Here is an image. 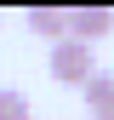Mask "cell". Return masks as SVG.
<instances>
[{"label": "cell", "instance_id": "obj_1", "mask_svg": "<svg viewBox=\"0 0 114 120\" xmlns=\"http://www.w3.org/2000/svg\"><path fill=\"white\" fill-rule=\"evenodd\" d=\"M46 69H51V80H63V86H86L97 74V52L80 46V40H63V46H51Z\"/></svg>", "mask_w": 114, "mask_h": 120}, {"label": "cell", "instance_id": "obj_2", "mask_svg": "<svg viewBox=\"0 0 114 120\" xmlns=\"http://www.w3.org/2000/svg\"><path fill=\"white\" fill-rule=\"evenodd\" d=\"M108 29H114V11L108 6H74L68 11V40H80V46H97Z\"/></svg>", "mask_w": 114, "mask_h": 120}, {"label": "cell", "instance_id": "obj_3", "mask_svg": "<svg viewBox=\"0 0 114 120\" xmlns=\"http://www.w3.org/2000/svg\"><path fill=\"white\" fill-rule=\"evenodd\" d=\"M28 34H40L46 46H63L68 40V11H57V6H28Z\"/></svg>", "mask_w": 114, "mask_h": 120}, {"label": "cell", "instance_id": "obj_4", "mask_svg": "<svg viewBox=\"0 0 114 120\" xmlns=\"http://www.w3.org/2000/svg\"><path fill=\"white\" fill-rule=\"evenodd\" d=\"M80 97H86V109H91V120L114 114V69H97L91 80L80 86Z\"/></svg>", "mask_w": 114, "mask_h": 120}, {"label": "cell", "instance_id": "obj_5", "mask_svg": "<svg viewBox=\"0 0 114 120\" xmlns=\"http://www.w3.org/2000/svg\"><path fill=\"white\" fill-rule=\"evenodd\" d=\"M0 120H34V114H28V92L0 86Z\"/></svg>", "mask_w": 114, "mask_h": 120}, {"label": "cell", "instance_id": "obj_6", "mask_svg": "<svg viewBox=\"0 0 114 120\" xmlns=\"http://www.w3.org/2000/svg\"><path fill=\"white\" fill-rule=\"evenodd\" d=\"M103 120H114V114H103Z\"/></svg>", "mask_w": 114, "mask_h": 120}]
</instances>
